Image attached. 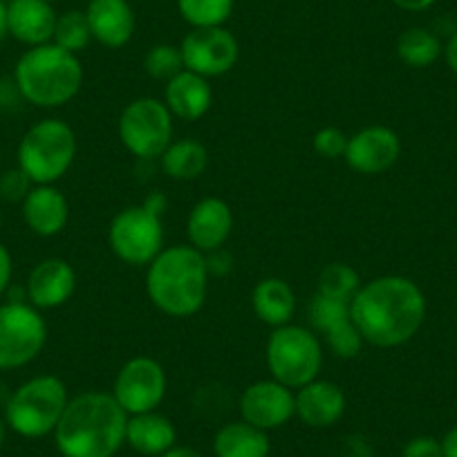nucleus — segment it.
I'll list each match as a JSON object with an SVG mask.
<instances>
[{"mask_svg": "<svg viewBox=\"0 0 457 457\" xmlns=\"http://www.w3.org/2000/svg\"><path fill=\"white\" fill-rule=\"evenodd\" d=\"M0 224H3V211H0Z\"/></svg>", "mask_w": 457, "mask_h": 457, "instance_id": "nucleus-42", "label": "nucleus"}, {"mask_svg": "<svg viewBox=\"0 0 457 457\" xmlns=\"http://www.w3.org/2000/svg\"><path fill=\"white\" fill-rule=\"evenodd\" d=\"M160 160L162 170L170 179L191 182V179L200 178L209 166V151L204 144L195 142V139H178V142H170Z\"/></svg>", "mask_w": 457, "mask_h": 457, "instance_id": "nucleus-26", "label": "nucleus"}, {"mask_svg": "<svg viewBox=\"0 0 457 457\" xmlns=\"http://www.w3.org/2000/svg\"><path fill=\"white\" fill-rule=\"evenodd\" d=\"M310 323L323 332L329 350L341 359H354L363 348V338L353 320L350 303L332 301L316 294L310 303Z\"/></svg>", "mask_w": 457, "mask_h": 457, "instance_id": "nucleus-15", "label": "nucleus"}, {"mask_svg": "<svg viewBox=\"0 0 457 457\" xmlns=\"http://www.w3.org/2000/svg\"><path fill=\"white\" fill-rule=\"evenodd\" d=\"M129 412L112 393H81L65 406L52 435L63 457H114L126 444Z\"/></svg>", "mask_w": 457, "mask_h": 457, "instance_id": "nucleus-2", "label": "nucleus"}, {"mask_svg": "<svg viewBox=\"0 0 457 457\" xmlns=\"http://www.w3.org/2000/svg\"><path fill=\"white\" fill-rule=\"evenodd\" d=\"M19 95L37 108L70 104L83 86V65L77 54L56 43L29 47L14 68Z\"/></svg>", "mask_w": 457, "mask_h": 457, "instance_id": "nucleus-4", "label": "nucleus"}, {"mask_svg": "<svg viewBox=\"0 0 457 457\" xmlns=\"http://www.w3.org/2000/svg\"><path fill=\"white\" fill-rule=\"evenodd\" d=\"M90 41L92 34L86 19V12L70 10L56 19L54 38H52V43H56V46L63 47V50L72 52V54H79L81 50H86Z\"/></svg>", "mask_w": 457, "mask_h": 457, "instance_id": "nucleus-30", "label": "nucleus"}, {"mask_svg": "<svg viewBox=\"0 0 457 457\" xmlns=\"http://www.w3.org/2000/svg\"><path fill=\"white\" fill-rule=\"evenodd\" d=\"M442 453L444 457H457V426H453L442 439Z\"/></svg>", "mask_w": 457, "mask_h": 457, "instance_id": "nucleus-38", "label": "nucleus"}, {"mask_svg": "<svg viewBox=\"0 0 457 457\" xmlns=\"http://www.w3.org/2000/svg\"><path fill=\"white\" fill-rule=\"evenodd\" d=\"M270 435L247 421H228L213 437L215 457H270Z\"/></svg>", "mask_w": 457, "mask_h": 457, "instance_id": "nucleus-25", "label": "nucleus"}, {"mask_svg": "<svg viewBox=\"0 0 457 457\" xmlns=\"http://www.w3.org/2000/svg\"><path fill=\"white\" fill-rule=\"evenodd\" d=\"M23 220L41 238L59 236L70 220L68 197L54 184H34L23 200Z\"/></svg>", "mask_w": 457, "mask_h": 457, "instance_id": "nucleus-20", "label": "nucleus"}, {"mask_svg": "<svg viewBox=\"0 0 457 457\" xmlns=\"http://www.w3.org/2000/svg\"><path fill=\"white\" fill-rule=\"evenodd\" d=\"M120 139L139 160L162 157L173 142V114L164 101L139 96L121 110Z\"/></svg>", "mask_w": 457, "mask_h": 457, "instance_id": "nucleus-9", "label": "nucleus"}, {"mask_svg": "<svg viewBox=\"0 0 457 457\" xmlns=\"http://www.w3.org/2000/svg\"><path fill=\"white\" fill-rule=\"evenodd\" d=\"M444 59H446V65L451 68V72L457 74V32L444 46Z\"/></svg>", "mask_w": 457, "mask_h": 457, "instance_id": "nucleus-37", "label": "nucleus"}, {"mask_svg": "<svg viewBox=\"0 0 457 457\" xmlns=\"http://www.w3.org/2000/svg\"><path fill=\"white\" fill-rule=\"evenodd\" d=\"M34 182L25 175L23 169H10L0 175V200L5 202H23L28 193L32 191Z\"/></svg>", "mask_w": 457, "mask_h": 457, "instance_id": "nucleus-33", "label": "nucleus"}, {"mask_svg": "<svg viewBox=\"0 0 457 457\" xmlns=\"http://www.w3.org/2000/svg\"><path fill=\"white\" fill-rule=\"evenodd\" d=\"M166 395V372L153 357H133L120 368L112 397L130 415L157 411Z\"/></svg>", "mask_w": 457, "mask_h": 457, "instance_id": "nucleus-11", "label": "nucleus"}, {"mask_svg": "<svg viewBox=\"0 0 457 457\" xmlns=\"http://www.w3.org/2000/svg\"><path fill=\"white\" fill-rule=\"evenodd\" d=\"M236 0H178V12L191 29L222 28L234 14Z\"/></svg>", "mask_w": 457, "mask_h": 457, "instance_id": "nucleus-29", "label": "nucleus"}, {"mask_svg": "<svg viewBox=\"0 0 457 457\" xmlns=\"http://www.w3.org/2000/svg\"><path fill=\"white\" fill-rule=\"evenodd\" d=\"M271 379L298 390L319 379L323 368V350L319 337L301 325H283L271 332L265 350Z\"/></svg>", "mask_w": 457, "mask_h": 457, "instance_id": "nucleus-8", "label": "nucleus"}, {"mask_svg": "<svg viewBox=\"0 0 457 457\" xmlns=\"http://www.w3.org/2000/svg\"><path fill=\"white\" fill-rule=\"evenodd\" d=\"M238 411L243 421L261 430H276L296 417L294 390L278 384L276 379H262L247 386L238 399Z\"/></svg>", "mask_w": 457, "mask_h": 457, "instance_id": "nucleus-13", "label": "nucleus"}, {"mask_svg": "<svg viewBox=\"0 0 457 457\" xmlns=\"http://www.w3.org/2000/svg\"><path fill=\"white\" fill-rule=\"evenodd\" d=\"M162 457H204V455H202L200 451H195V448L178 446V444H175V446L170 448V451H166Z\"/></svg>", "mask_w": 457, "mask_h": 457, "instance_id": "nucleus-39", "label": "nucleus"}, {"mask_svg": "<svg viewBox=\"0 0 457 457\" xmlns=\"http://www.w3.org/2000/svg\"><path fill=\"white\" fill-rule=\"evenodd\" d=\"M402 155V142L388 126H368L348 139L345 164L361 175H381L393 169Z\"/></svg>", "mask_w": 457, "mask_h": 457, "instance_id": "nucleus-14", "label": "nucleus"}, {"mask_svg": "<svg viewBox=\"0 0 457 457\" xmlns=\"http://www.w3.org/2000/svg\"><path fill=\"white\" fill-rule=\"evenodd\" d=\"M77 274L63 258H46L32 270L28 278L29 305L37 310H56L72 298Z\"/></svg>", "mask_w": 457, "mask_h": 457, "instance_id": "nucleus-18", "label": "nucleus"}, {"mask_svg": "<svg viewBox=\"0 0 457 457\" xmlns=\"http://www.w3.org/2000/svg\"><path fill=\"white\" fill-rule=\"evenodd\" d=\"M393 3L399 7V10L412 12V14H417V12L430 10V7H433L437 0H393Z\"/></svg>", "mask_w": 457, "mask_h": 457, "instance_id": "nucleus-36", "label": "nucleus"}, {"mask_svg": "<svg viewBox=\"0 0 457 457\" xmlns=\"http://www.w3.org/2000/svg\"><path fill=\"white\" fill-rule=\"evenodd\" d=\"M164 209L166 197L153 193L142 204L126 206L114 215L108 228V243L114 256L130 267L151 265L164 249Z\"/></svg>", "mask_w": 457, "mask_h": 457, "instance_id": "nucleus-5", "label": "nucleus"}, {"mask_svg": "<svg viewBox=\"0 0 457 457\" xmlns=\"http://www.w3.org/2000/svg\"><path fill=\"white\" fill-rule=\"evenodd\" d=\"M252 307L261 323L276 329L292 323L294 314H296V296L287 280L262 278L253 287Z\"/></svg>", "mask_w": 457, "mask_h": 457, "instance_id": "nucleus-24", "label": "nucleus"}, {"mask_svg": "<svg viewBox=\"0 0 457 457\" xmlns=\"http://www.w3.org/2000/svg\"><path fill=\"white\" fill-rule=\"evenodd\" d=\"M47 325L41 312L23 301L0 305V370H16L41 354Z\"/></svg>", "mask_w": 457, "mask_h": 457, "instance_id": "nucleus-10", "label": "nucleus"}, {"mask_svg": "<svg viewBox=\"0 0 457 457\" xmlns=\"http://www.w3.org/2000/svg\"><path fill=\"white\" fill-rule=\"evenodd\" d=\"M206 256L191 245H175L157 253L146 271V294L166 316L187 319L202 310L209 294Z\"/></svg>", "mask_w": 457, "mask_h": 457, "instance_id": "nucleus-3", "label": "nucleus"}, {"mask_svg": "<svg viewBox=\"0 0 457 457\" xmlns=\"http://www.w3.org/2000/svg\"><path fill=\"white\" fill-rule=\"evenodd\" d=\"M77 157V135L65 121L43 120L23 135L19 144V169L34 184H54Z\"/></svg>", "mask_w": 457, "mask_h": 457, "instance_id": "nucleus-7", "label": "nucleus"}, {"mask_svg": "<svg viewBox=\"0 0 457 457\" xmlns=\"http://www.w3.org/2000/svg\"><path fill=\"white\" fill-rule=\"evenodd\" d=\"M184 70L195 72L204 79L222 77L231 72L238 63V38L227 28H195L184 37L182 46Z\"/></svg>", "mask_w": 457, "mask_h": 457, "instance_id": "nucleus-12", "label": "nucleus"}, {"mask_svg": "<svg viewBox=\"0 0 457 457\" xmlns=\"http://www.w3.org/2000/svg\"><path fill=\"white\" fill-rule=\"evenodd\" d=\"M296 417L310 428H329L345 412V395L332 381L314 379L296 390Z\"/></svg>", "mask_w": 457, "mask_h": 457, "instance_id": "nucleus-21", "label": "nucleus"}, {"mask_svg": "<svg viewBox=\"0 0 457 457\" xmlns=\"http://www.w3.org/2000/svg\"><path fill=\"white\" fill-rule=\"evenodd\" d=\"M92 41L120 50L129 46L135 34V12L129 0H90L86 7Z\"/></svg>", "mask_w": 457, "mask_h": 457, "instance_id": "nucleus-17", "label": "nucleus"}, {"mask_svg": "<svg viewBox=\"0 0 457 457\" xmlns=\"http://www.w3.org/2000/svg\"><path fill=\"white\" fill-rule=\"evenodd\" d=\"M144 70L155 81L169 83L170 79L178 77L184 70L182 52H179V47L170 46V43H157L148 50L146 59H144Z\"/></svg>", "mask_w": 457, "mask_h": 457, "instance_id": "nucleus-31", "label": "nucleus"}, {"mask_svg": "<svg viewBox=\"0 0 457 457\" xmlns=\"http://www.w3.org/2000/svg\"><path fill=\"white\" fill-rule=\"evenodd\" d=\"M47 3H54V0H47Z\"/></svg>", "mask_w": 457, "mask_h": 457, "instance_id": "nucleus-43", "label": "nucleus"}, {"mask_svg": "<svg viewBox=\"0 0 457 457\" xmlns=\"http://www.w3.org/2000/svg\"><path fill=\"white\" fill-rule=\"evenodd\" d=\"M444 54V46L435 32L426 28H408L397 38V56L408 68H430Z\"/></svg>", "mask_w": 457, "mask_h": 457, "instance_id": "nucleus-27", "label": "nucleus"}, {"mask_svg": "<svg viewBox=\"0 0 457 457\" xmlns=\"http://www.w3.org/2000/svg\"><path fill=\"white\" fill-rule=\"evenodd\" d=\"M56 12L47 0H12L7 3L10 37L28 47L46 46L54 38Z\"/></svg>", "mask_w": 457, "mask_h": 457, "instance_id": "nucleus-19", "label": "nucleus"}, {"mask_svg": "<svg viewBox=\"0 0 457 457\" xmlns=\"http://www.w3.org/2000/svg\"><path fill=\"white\" fill-rule=\"evenodd\" d=\"M10 37V29H7V3L0 0V43Z\"/></svg>", "mask_w": 457, "mask_h": 457, "instance_id": "nucleus-40", "label": "nucleus"}, {"mask_svg": "<svg viewBox=\"0 0 457 457\" xmlns=\"http://www.w3.org/2000/svg\"><path fill=\"white\" fill-rule=\"evenodd\" d=\"M3 442H5V421L0 420V446H3Z\"/></svg>", "mask_w": 457, "mask_h": 457, "instance_id": "nucleus-41", "label": "nucleus"}, {"mask_svg": "<svg viewBox=\"0 0 457 457\" xmlns=\"http://www.w3.org/2000/svg\"><path fill=\"white\" fill-rule=\"evenodd\" d=\"M319 287V296L332 298V301L353 303L357 292L361 289V278L357 271L345 262H332V265L323 267L316 280Z\"/></svg>", "mask_w": 457, "mask_h": 457, "instance_id": "nucleus-28", "label": "nucleus"}, {"mask_svg": "<svg viewBox=\"0 0 457 457\" xmlns=\"http://www.w3.org/2000/svg\"><path fill=\"white\" fill-rule=\"evenodd\" d=\"M126 444L144 457H162L178 444V430L169 417L157 411L130 415L126 426Z\"/></svg>", "mask_w": 457, "mask_h": 457, "instance_id": "nucleus-23", "label": "nucleus"}, {"mask_svg": "<svg viewBox=\"0 0 457 457\" xmlns=\"http://www.w3.org/2000/svg\"><path fill=\"white\" fill-rule=\"evenodd\" d=\"M231 231H234V213L231 206L220 197H204L188 213V243L204 256L222 249Z\"/></svg>", "mask_w": 457, "mask_h": 457, "instance_id": "nucleus-16", "label": "nucleus"}, {"mask_svg": "<svg viewBox=\"0 0 457 457\" xmlns=\"http://www.w3.org/2000/svg\"><path fill=\"white\" fill-rule=\"evenodd\" d=\"M350 312L363 343L375 348H399L420 332L428 305L415 280L393 274L361 285Z\"/></svg>", "mask_w": 457, "mask_h": 457, "instance_id": "nucleus-1", "label": "nucleus"}, {"mask_svg": "<svg viewBox=\"0 0 457 457\" xmlns=\"http://www.w3.org/2000/svg\"><path fill=\"white\" fill-rule=\"evenodd\" d=\"M164 104L170 110V114L178 117V120H202L211 110V104H213V90L209 86V79L182 70L178 77H173L166 83Z\"/></svg>", "mask_w": 457, "mask_h": 457, "instance_id": "nucleus-22", "label": "nucleus"}, {"mask_svg": "<svg viewBox=\"0 0 457 457\" xmlns=\"http://www.w3.org/2000/svg\"><path fill=\"white\" fill-rule=\"evenodd\" d=\"M12 274H14V262H12V253L7 247L0 243V296L7 292L12 283Z\"/></svg>", "mask_w": 457, "mask_h": 457, "instance_id": "nucleus-35", "label": "nucleus"}, {"mask_svg": "<svg viewBox=\"0 0 457 457\" xmlns=\"http://www.w3.org/2000/svg\"><path fill=\"white\" fill-rule=\"evenodd\" d=\"M68 402V388L59 377H34L7 397L5 424L21 437L41 439L54 433Z\"/></svg>", "mask_w": 457, "mask_h": 457, "instance_id": "nucleus-6", "label": "nucleus"}, {"mask_svg": "<svg viewBox=\"0 0 457 457\" xmlns=\"http://www.w3.org/2000/svg\"><path fill=\"white\" fill-rule=\"evenodd\" d=\"M348 135L343 133L341 129H334V126H325L319 133L312 137V148L319 153L325 160H337V157L345 155L348 151Z\"/></svg>", "mask_w": 457, "mask_h": 457, "instance_id": "nucleus-32", "label": "nucleus"}, {"mask_svg": "<svg viewBox=\"0 0 457 457\" xmlns=\"http://www.w3.org/2000/svg\"><path fill=\"white\" fill-rule=\"evenodd\" d=\"M402 457H444L442 439H435L430 435H417L403 446Z\"/></svg>", "mask_w": 457, "mask_h": 457, "instance_id": "nucleus-34", "label": "nucleus"}]
</instances>
